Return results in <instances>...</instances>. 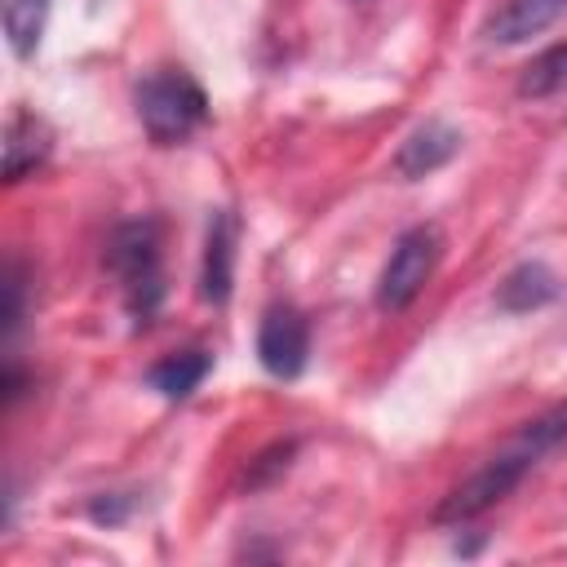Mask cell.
Here are the masks:
<instances>
[{"label":"cell","instance_id":"cell-1","mask_svg":"<svg viewBox=\"0 0 567 567\" xmlns=\"http://www.w3.org/2000/svg\"><path fill=\"white\" fill-rule=\"evenodd\" d=\"M567 443V403H558V408H549L545 416H536V421H527L496 456H487L465 483H456L447 496H443V505L434 509V518L439 523H470V518H478L483 509H492L496 501H505L518 483H523V474L527 470H536L554 447H563Z\"/></svg>","mask_w":567,"mask_h":567},{"label":"cell","instance_id":"cell-2","mask_svg":"<svg viewBox=\"0 0 567 567\" xmlns=\"http://www.w3.org/2000/svg\"><path fill=\"white\" fill-rule=\"evenodd\" d=\"M106 270L115 275L124 306L133 319H151L164 301V257H159V226L155 221H124L106 239Z\"/></svg>","mask_w":567,"mask_h":567},{"label":"cell","instance_id":"cell-3","mask_svg":"<svg viewBox=\"0 0 567 567\" xmlns=\"http://www.w3.org/2000/svg\"><path fill=\"white\" fill-rule=\"evenodd\" d=\"M137 120L155 146H173L208 120V97L186 71L164 66L137 84Z\"/></svg>","mask_w":567,"mask_h":567},{"label":"cell","instance_id":"cell-4","mask_svg":"<svg viewBox=\"0 0 567 567\" xmlns=\"http://www.w3.org/2000/svg\"><path fill=\"white\" fill-rule=\"evenodd\" d=\"M439 257H443V235H439V226L425 221V226L403 230V235L394 239L385 266H381V279H377V306L390 310V315H394V310H408V306L416 301V292L430 284Z\"/></svg>","mask_w":567,"mask_h":567},{"label":"cell","instance_id":"cell-5","mask_svg":"<svg viewBox=\"0 0 567 567\" xmlns=\"http://www.w3.org/2000/svg\"><path fill=\"white\" fill-rule=\"evenodd\" d=\"M310 354V323L297 306H270L257 328V359L270 377L292 381Z\"/></svg>","mask_w":567,"mask_h":567},{"label":"cell","instance_id":"cell-6","mask_svg":"<svg viewBox=\"0 0 567 567\" xmlns=\"http://www.w3.org/2000/svg\"><path fill=\"white\" fill-rule=\"evenodd\" d=\"M456 151H461V133H456L452 124H443V120H425V124L412 128L408 142L399 146V155H394V173L408 177V182L430 177V173H439L443 164H452Z\"/></svg>","mask_w":567,"mask_h":567},{"label":"cell","instance_id":"cell-7","mask_svg":"<svg viewBox=\"0 0 567 567\" xmlns=\"http://www.w3.org/2000/svg\"><path fill=\"white\" fill-rule=\"evenodd\" d=\"M567 13V0H505L492 18H487V40L496 44H523L540 31H549L558 18Z\"/></svg>","mask_w":567,"mask_h":567},{"label":"cell","instance_id":"cell-8","mask_svg":"<svg viewBox=\"0 0 567 567\" xmlns=\"http://www.w3.org/2000/svg\"><path fill=\"white\" fill-rule=\"evenodd\" d=\"M53 133L44 120H35L31 111H18L4 128V182H22L27 173H35L49 159Z\"/></svg>","mask_w":567,"mask_h":567},{"label":"cell","instance_id":"cell-9","mask_svg":"<svg viewBox=\"0 0 567 567\" xmlns=\"http://www.w3.org/2000/svg\"><path fill=\"white\" fill-rule=\"evenodd\" d=\"M230 279H235V217L217 213L208 221V244H204V270H199V292L204 301L221 306L230 297Z\"/></svg>","mask_w":567,"mask_h":567},{"label":"cell","instance_id":"cell-10","mask_svg":"<svg viewBox=\"0 0 567 567\" xmlns=\"http://www.w3.org/2000/svg\"><path fill=\"white\" fill-rule=\"evenodd\" d=\"M558 292V279L549 275V266L540 261H523L505 275V284L496 288V306L509 310V315H527V310H540L545 301H554Z\"/></svg>","mask_w":567,"mask_h":567},{"label":"cell","instance_id":"cell-11","mask_svg":"<svg viewBox=\"0 0 567 567\" xmlns=\"http://www.w3.org/2000/svg\"><path fill=\"white\" fill-rule=\"evenodd\" d=\"M208 354L204 350H182V354H168V359H159L151 372H146V381L164 394V399H186L204 377H208Z\"/></svg>","mask_w":567,"mask_h":567},{"label":"cell","instance_id":"cell-12","mask_svg":"<svg viewBox=\"0 0 567 567\" xmlns=\"http://www.w3.org/2000/svg\"><path fill=\"white\" fill-rule=\"evenodd\" d=\"M49 22V0H9L4 4V35L18 58H31Z\"/></svg>","mask_w":567,"mask_h":567},{"label":"cell","instance_id":"cell-13","mask_svg":"<svg viewBox=\"0 0 567 567\" xmlns=\"http://www.w3.org/2000/svg\"><path fill=\"white\" fill-rule=\"evenodd\" d=\"M567 89V44H558V49H545L540 58H532L527 66H523V75H518V93L523 97H558Z\"/></svg>","mask_w":567,"mask_h":567},{"label":"cell","instance_id":"cell-14","mask_svg":"<svg viewBox=\"0 0 567 567\" xmlns=\"http://www.w3.org/2000/svg\"><path fill=\"white\" fill-rule=\"evenodd\" d=\"M22 310H27V270L18 257H9L4 275H0V328H4V337H13L22 328Z\"/></svg>","mask_w":567,"mask_h":567}]
</instances>
